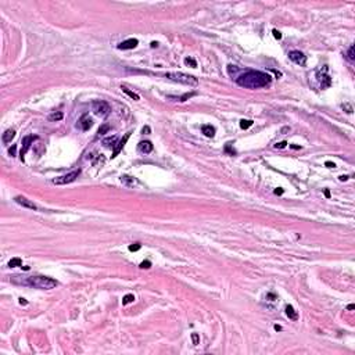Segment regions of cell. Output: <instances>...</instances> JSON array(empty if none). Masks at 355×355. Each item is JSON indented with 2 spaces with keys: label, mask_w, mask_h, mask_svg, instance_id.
I'll return each instance as SVG.
<instances>
[{
  "label": "cell",
  "mask_w": 355,
  "mask_h": 355,
  "mask_svg": "<svg viewBox=\"0 0 355 355\" xmlns=\"http://www.w3.org/2000/svg\"><path fill=\"white\" fill-rule=\"evenodd\" d=\"M129 137H131V132L126 133L125 136H124V137H122V139H121V140L118 142V143H117V146L114 147V151H112L111 158H115V157H117V155H118V154L121 153V151H122V148H124V146L126 144V142H128V139H129Z\"/></svg>",
  "instance_id": "11"
},
{
  "label": "cell",
  "mask_w": 355,
  "mask_h": 355,
  "mask_svg": "<svg viewBox=\"0 0 355 355\" xmlns=\"http://www.w3.org/2000/svg\"><path fill=\"white\" fill-rule=\"evenodd\" d=\"M13 282L40 290H50L58 286V282L56 279H51L49 276H29L25 279H20V276H13Z\"/></svg>",
  "instance_id": "2"
},
{
  "label": "cell",
  "mask_w": 355,
  "mask_h": 355,
  "mask_svg": "<svg viewBox=\"0 0 355 355\" xmlns=\"http://www.w3.org/2000/svg\"><path fill=\"white\" fill-rule=\"evenodd\" d=\"M325 165H326L327 168H334V167H336L333 162H330V161H326V162H325Z\"/></svg>",
  "instance_id": "36"
},
{
  "label": "cell",
  "mask_w": 355,
  "mask_h": 355,
  "mask_svg": "<svg viewBox=\"0 0 355 355\" xmlns=\"http://www.w3.org/2000/svg\"><path fill=\"white\" fill-rule=\"evenodd\" d=\"M185 64H186L187 67H192V68H196V67H197L196 60L194 58H192V57H186V58H185Z\"/></svg>",
  "instance_id": "25"
},
{
  "label": "cell",
  "mask_w": 355,
  "mask_h": 355,
  "mask_svg": "<svg viewBox=\"0 0 355 355\" xmlns=\"http://www.w3.org/2000/svg\"><path fill=\"white\" fill-rule=\"evenodd\" d=\"M340 181H341V182L348 181V176H347V175H341V176H340Z\"/></svg>",
  "instance_id": "40"
},
{
  "label": "cell",
  "mask_w": 355,
  "mask_h": 355,
  "mask_svg": "<svg viewBox=\"0 0 355 355\" xmlns=\"http://www.w3.org/2000/svg\"><path fill=\"white\" fill-rule=\"evenodd\" d=\"M354 308H355V305H354V304H350V305L347 306V309H348V311H352Z\"/></svg>",
  "instance_id": "41"
},
{
  "label": "cell",
  "mask_w": 355,
  "mask_h": 355,
  "mask_svg": "<svg viewBox=\"0 0 355 355\" xmlns=\"http://www.w3.org/2000/svg\"><path fill=\"white\" fill-rule=\"evenodd\" d=\"M64 118V114L63 112H53V114H50L49 115V121H51V122H56V121H61V119Z\"/></svg>",
  "instance_id": "20"
},
{
  "label": "cell",
  "mask_w": 355,
  "mask_h": 355,
  "mask_svg": "<svg viewBox=\"0 0 355 355\" xmlns=\"http://www.w3.org/2000/svg\"><path fill=\"white\" fill-rule=\"evenodd\" d=\"M347 58L350 60V61H354V60H355V56H354V46H352V44H351V46H350V49H348Z\"/></svg>",
  "instance_id": "26"
},
{
  "label": "cell",
  "mask_w": 355,
  "mask_h": 355,
  "mask_svg": "<svg viewBox=\"0 0 355 355\" xmlns=\"http://www.w3.org/2000/svg\"><path fill=\"white\" fill-rule=\"evenodd\" d=\"M275 194H278V196L283 194V189H276V190H275Z\"/></svg>",
  "instance_id": "38"
},
{
  "label": "cell",
  "mask_w": 355,
  "mask_h": 355,
  "mask_svg": "<svg viewBox=\"0 0 355 355\" xmlns=\"http://www.w3.org/2000/svg\"><path fill=\"white\" fill-rule=\"evenodd\" d=\"M201 132L204 133L207 137H214V136H215V128L211 126V125H202Z\"/></svg>",
  "instance_id": "15"
},
{
  "label": "cell",
  "mask_w": 355,
  "mask_h": 355,
  "mask_svg": "<svg viewBox=\"0 0 355 355\" xmlns=\"http://www.w3.org/2000/svg\"><path fill=\"white\" fill-rule=\"evenodd\" d=\"M230 146H232V143H228V144L225 146V151H226V153H229L230 155H233V154L236 153V151H235V150H233V148H232Z\"/></svg>",
  "instance_id": "31"
},
{
  "label": "cell",
  "mask_w": 355,
  "mask_h": 355,
  "mask_svg": "<svg viewBox=\"0 0 355 355\" xmlns=\"http://www.w3.org/2000/svg\"><path fill=\"white\" fill-rule=\"evenodd\" d=\"M81 175V169H75L70 174H65L63 176H57L53 179V183L54 185H68V183H72L74 181H77V178Z\"/></svg>",
  "instance_id": "6"
},
{
  "label": "cell",
  "mask_w": 355,
  "mask_h": 355,
  "mask_svg": "<svg viewBox=\"0 0 355 355\" xmlns=\"http://www.w3.org/2000/svg\"><path fill=\"white\" fill-rule=\"evenodd\" d=\"M291 148H294V150H298V148H301V147H300V146H295V144H293Z\"/></svg>",
  "instance_id": "45"
},
{
  "label": "cell",
  "mask_w": 355,
  "mask_h": 355,
  "mask_svg": "<svg viewBox=\"0 0 355 355\" xmlns=\"http://www.w3.org/2000/svg\"><path fill=\"white\" fill-rule=\"evenodd\" d=\"M193 96H196V93H194V92H192V93H186V94H183L182 97H179V101H186L187 98L193 97Z\"/></svg>",
  "instance_id": "28"
},
{
  "label": "cell",
  "mask_w": 355,
  "mask_h": 355,
  "mask_svg": "<svg viewBox=\"0 0 355 355\" xmlns=\"http://www.w3.org/2000/svg\"><path fill=\"white\" fill-rule=\"evenodd\" d=\"M8 154H10L11 157H15V155H17V146H15V144H13V146L8 148Z\"/></svg>",
  "instance_id": "30"
},
{
  "label": "cell",
  "mask_w": 355,
  "mask_h": 355,
  "mask_svg": "<svg viewBox=\"0 0 355 355\" xmlns=\"http://www.w3.org/2000/svg\"><path fill=\"white\" fill-rule=\"evenodd\" d=\"M14 136H15V131H14V129H7L6 132L3 133L1 140H3V143H4V144H7V143H10L11 140L14 139Z\"/></svg>",
  "instance_id": "14"
},
{
  "label": "cell",
  "mask_w": 355,
  "mask_h": 355,
  "mask_svg": "<svg viewBox=\"0 0 355 355\" xmlns=\"http://www.w3.org/2000/svg\"><path fill=\"white\" fill-rule=\"evenodd\" d=\"M38 139V136H34V135H28L22 139V148L20 151V157H21V161H24V155L27 154L29 148H31V144H34V140Z\"/></svg>",
  "instance_id": "8"
},
{
  "label": "cell",
  "mask_w": 355,
  "mask_h": 355,
  "mask_svg": "<svg viewBox=\"0 0 355 355\" xmlns=\"http://www.w3.org/2000/svg\"><path fill=\"white\" fill-rule=\"evenodd\" d=\"M164 77L169 79V81H174L178 83H183L187 85V86H197L198 85V79L193 75H187V74H183V72H167Z\"/></svg>",
  "instance_id": "3"
},
{
  "label": "cell",
  "mask_w": 355,
  "mask_h": 355,
  "mask_svg": "<svg viewBox=\"0 0 355 355\" xmlns=\"http://www.w3.org/2000/svg\"><path fill=\"white\" fill-rule=\"evenodd\" d=\"M117 143H118L117 136H111V137H105V139H103V146H105V147H115L117 146Z\"/></svg>",
  "instance_id": "18"
},
{
  "label": "cell",
  "mask_w": 355,
  "mask_h": 355,
  "mask_svg": "<svg viewBox=\"0 0 355 355\" xmlns=\"http://www.w3.org/2000/svg\"><path fill=\"white\" fill-rule=\"evenodd\" d=\"M92 111L94 112L97 117H101V118H105L110 115L111 112V107L110 104L104 101V100H96L92 103Z\"/></svg>",
  "instance_id": "4"
},
{
  "label": "cell",
  "mask_w": 355,
  "mask_h": 355,
  "mask_svg": "<svg viewBox=\"0 0 355 355\" xmlns=\"http://www.w3.org/2000/svg\"><path fill=\"white\" fill-rule=\"evenodd\" d=\"M289 131H290V128H289V126H285V128H283V129H282V133H285V132H289Z\"/></svg>",
  "instance_id": "42"
},
{
  "label": "cell",
  "mask_w": 355,
  "mask_h": 355,
  "mask_svg": "<svg viewBox=\"0 0 355 355\" xmlns=\"http://www.w3.org/2000/svg\"><path fill=\"white\" fill-rule=\"evenodd\" d=\"M153 143L151 142H148V140H144V142H140L139 144H137V151L142 154H148L153 151Z\"/></svg>",
  "instance_id": "13"
},
{
  "label": "cell",
  "mask_w": 355,
  "mask_h": 355,
  "mask_svg": "<svg viewBox=\"0 0 355 355\" xmlns=\"http://www.w3.org/2000/svg\"><path fill=\"white\" fill-rule=\"evenodd\" d=\"M286 315L289 316V319H291V320L298 319V313H297V311L291 305H286Z\"/></svg>",
  "instance_id": "16"
},
{
  "label": "cell",
  "mask_w": 355,
  "mask_h": 355,
  "mask_svg": "<svg viewBox=\"0 0 355 355\" xmlns=\"http://www.w3.org/2000/svg\"><path fill=\"white\" fill-rule=\"evenodd\" d=\"M275 330H282V326H279V325H275Z\"/></svg>",
  "instance_id": "44"
},
{
  "label": "cell",
  "mask_w": 355,
  "mask_h": 355,
  "mask_svg": "<svg viewBox=\"0 0 355 355\" xmlns=\"http://www.w3.org/2000/svg\"><path fill=\"white\" fill-rule=\"evenodd\" d=\"M14 201L17 202V204H20L21 207H24V208L34 209V211H36V209H38V207H36L35 202H32L31 200H28L27 197H24V196H17V197L14 198Z\"/></svg>",
  "instance_id": "9"
},
{
  "label": "cell",
  "mask_w": 355,
  "mask_h": 355,
  "mask_svg": "<svg viewBox=\"0 0 355 355\" xmlns=\"http://www.w3.org/2000/svg\"><path fill=\"white\" fill-rule=\"evenodd\" d=\"M137 44H139V40L131 38V39H126V40H124L122 43H119L118 49L119 50H131V49H135Z\"/></svg>",
  "instance_id": "12"
},
{
  "label": "cell",
  "mask_w": 355,
  "mask_h": 355,
  "mask_svg": "<svg viewBox=\"0 0 355 355\" xmlns=\"http://www.w3.org/2000/svg\"><path fill=\"white\" fill-rule=\"evenodd\" d=\"M121 89H122V92H124V93H126V94H128V96H129L131 98L136 100V101H137V100H140V96H139V94H137V93H135V92H132V90H129V89H128L126 86H121Z\"/></svg>",
  "instance_id": "19"
},
{
  "label": "cell",
  "mask_w": 355,
  "mask_h": 355,
  "mask_svg": "<svg viewBox=\"0 0 355 355\" xmlns=\"http://www.w3.org/2000/svg\"><path fill=\"white\" fill-rule=\"evenodd\" d=\"M157 46H158V43H157V42H153V43H151V47H157Z\"/></svg>",
  "instance_id": "46"
},
{
  "label": "cell",
  "mask_w": 355,
  "mask_h": 355,
  "mask_svg": "<svg viewBox=\"0 0 355 355\" xmlns=\"http://www.w3.org/2000/svg\"><path fill=\"white\" fill-rule=\"evenodd\" d=\"M286 146H287V142H280V143H276V144H275L276 148H285Z\"/></svg>",
  "instance_id": "33"
},
{
  "label": "cell",
  "mask_w": 355,
  "mask_h": 355,
  "mask_svg": "<svg viewBox=\"0 0 355 355\" xmlns=\"http://www.w3.org/2000/svg\"><path fill=\"white\" fill-rule=\"evenodd\" d=\"M140 248H142V244H140V243H133V244H131V246L128 247V250L132 251V252H135V251H139Z\"/></svg>",
  "instance_id": "27"
},
{
  "label": "cell",
  "mask_w": 355,
  "mask_h": 355,
  "mask_svg": "<svg viewBox=\"0 0 355 355\" xmlns=\"http://www.w3.org/2000/svg\"><path fill=\"white\" fill-rule=\"evenodd\" d=\"M272 82V78L269 74L262 72V71H247L240 74L236 78V83L246 89H261L269 86Z\"/></svg>",
  "instance_id": "1"
},
{
  "label": "cell",
  "mask_w": 355,
  "mask_h": 355,
  "mask_svg": "<svg viewBox=\"0 0 355 355\" xmlns=\"http://www.w3.org/2000/svg\"><path fill=\"white\" fill-rule=\"evenodd\" d=\"M325 196H326L327 198H330V192H329L327 189H326V190H325Z\"/></svg>",
  "instance_id": "43"
},
{
  "label": "cell",
  "mask_w": 355,
  "mask_h": 355,
  "mask_svg": "<svg viewBox=\"0 0 355 355\" xmlns=\"http://www.w3.org/2000/svg\"><path fill=\"white\" fill-rule=\"evenodd\" d=\"M289 58L291 60L293 63L298 64V65H301V67H304L306 64V56L302 53V51H300V50H293V51H290L289 53Z\"/></svg>",
  "instance_id": "7"
},
{
  "label": "cell",
  "mask_w": 355,
  "mask_h": 355,
  "mask_svg": "<svg viewBox=\"0 0 355 355\" xmlns=\"http://www.w3.org/2000/svg\"><path fill=\"white\" fill-rule=\"evenodd\" d=\"M150 131H151V129H150V126H144V128L142 129V132H143V133H150Z\"/></svg>",
  "instance_id": "37"
},
{
  "label": "cell",
  "mask_w": 355,
  "mask_h": 355,
  "mask_svg": "<svg viewBox=\"0 0 355 355\" xmlns=\"http://www.w3.org/2000/svg\"><path fill=\"white\" fill-rule=\"evenodd\" d=\"M150 266H151V262H150V261H143V262L140 264V268H142V269H148Z\"/></svg>",
  "instance_id": "32"
},
{
  "label": "cell",
  "mask_w": 355,
  "mask_h": 355,
  "mask_svg": "<svg viewBox=\"0 0 355 355\" xmlns=\"http://www.w3.org/2000/svg\"><path fill=\"white\" fill-rule=\"evenodd\" d=\"M21 265H22V261H21V258H18V257L11 258V259H10V262H8V266H10V268L21 266Z\"/></svg>",
  "instance_id": "21"
},
{
  "label": "cell",
  "mask_w": 355,
  "mask_h": 355,
  "mask_svg": "<svg viewBox=\"0 0 355 355\" xmlns=\"http://www.w3.org/2000/svg\"><path fill=\"white\" fill-rule=\"evenodd\" d=\"M135 301V295L133 294H126L125 297L122 298V305H128V304H132Z\"/></svg>",
  "instance_id": "22"
},
{
  "label": "cell",
  "mask_w": 355,
  "mask_h": 355,
  "mask_svg": "<svg viewBox=\"0 0 355 355\" xmlns=\"http://www.w3.org/2000/svg\"><path fill=\"white\" fill-rule=\"evenodd\" d=\"M108 131H110V125H107V124L101 125V126H100V129H98V132H97V137H98V136H103V135H105Z\"/></svg>",
  "instance_id": "23"
},
{
  "label": "cell",
  "mask_w": 355,
  "mask_h": 355,
  "mask_svg": "<svg viewBox=\"0 0 355 355\" xmlns=\"http://www.w3.org/2000/svg\"><path fill=\"white\" fill-rule=\"evenodd\" d=\"M92 125H93V121H92V118L89 117V114H83L81 118H79V121H78L77 126H79L82 131H89L92 128Z\"/></svg>",
  "instance_id": "10"
},
{
  "label": "cell",
  "mask_w": 355,
  "mask_h": 355,
  "mask_svg": "<svg viewBox=\"0 0 355 355\" xmlns=\"http://www.w3.org/2000/svg\"><path fill=\"white\" fill-rule=\"evenodd\" d=\"M121 182H122L124 185H126V186H129V187H133V186L137 183V181H136L135 178H132V176H128V175H124V176L121 178Z\"/></svg>",
  "instance_id": "17"
},
{
  "label": "cell",
  "mask_w": 355,
  "mask_h": 355,
  "mask_svg": "<svg viewBox=\"0 0 355 355\" xmlns=\"http://www.w3.org/2000/svg\"><path fill=\"white\" fill-rule=\"evenodd\" d=\"M266 298H271V301H275V300H276V295L272 294V293H269V294L266 295Z\"/></svg>",
  "instance_id": "35"
},
{
  "label": "cell",
  "mask_w": 355,
  "mask_h": 355,
  "mask_svg": "<svg viewBox=\"0 0 355 355\" xmlns=\"http://www.w3.org/2000/svg\"><path fill=\"white\" fill-rule=\"evenodd\" d=\"M272 34H273V36H275L276 39H282V34L279 32L278 29H273V31H272Z\"/></svg>",
  "instance_id": "34"
},
{
  "label": "cell",
  "mask_w": 355,
  "mask_h": 355,
  "mask_svg": "<svg viewBox=\"0 0 355 355\" xmlns=\"http://www.w3.org/2000/svg\"><path fill=\"white\" fill-rule=\"evenodd\" d=\"M20 304H21V305H27V304H28V301H27L25 298H20Z\"/></svg>",
  "instance_id": "39"
},
{
  "label": "cell",
  "mask_w": 355,
  "mask_h": 355,
  "mask_svg": "<svg viewBox=\"0 0 355 355\" xmlns=\"http://www.w3.org/2000/svg\"><path fill=\"white\" fill-rule=\"evenodd\" d=\"M251 125H252V121L251 119H241L240 121V128L241 129H248Z\"/></svg>",
  "instance_id": "24"
},
{
  "label": "cell",
  "mask_w": 355,
  "mask_h": 355,
  "mask_svg": "<svg viewBox=\"0 0 355 355\" xmlns=\"http://www.w3.org/2000/svg\"><path fill=\"white\" fill-rule=\"evenodd\" d=\"M327 71H329L327 65H323L322 68H319V70L316 71V79L319 81L322 89H326V88H329L332 85V78L329 77Z\"/></svg>",
  "instance_id": "5"
},
{
  "label": "cell",
  "mask_w": 355,
  "mask_h": 355,
  "mask_svg": "<svg viewBox=\"0 0 355 355\" xmlns=\"http://www.w3.org/2000/svg\"><path fill=\"white\" fill-rule=\"evenodd\" d=\"M192 340H193V344H194V345L200 344V336H198L197 333H192Z\"/></svg>",
  "instance_id": "29"
}]
</instances>
